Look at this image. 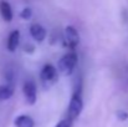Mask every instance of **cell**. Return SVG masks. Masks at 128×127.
<instances>
[{"label": "cell", "instance_id": "cell-14", "mask_svg": "<svg viewBox=\"0 0 128 127\" xmlns=\"http://www.w3.org/2000/svg\"><path fill=\"white\" fill-rule=\"evenodd\" d=\"M24 50H25V52H28V54H34L35 46L31 45V44H25V45H24Z\"/></svg>", "mask_w": 128, "mask_h": 127}, {"label": "cell", "instance_id": "cell-4", "mask_svg": "<svg viewBox=\"0 0 128 127\" xmlns=\"http://www.w3.org/2000/svg\"><path fill=\"white\" fill-rule=\"evenodd\" d=\"M22 92L25 96V100L29 105H34L38 100V88H36V84L31 80L26 81L24 86H22Z\"/></svg>", "mask_w": 128, "mask_h": 127}, {"label": "cell", "instance_id": "cell-11", "mask_svg": "<svg viewBox=\"0 0 128 127\" xmlns=\"http://www.w3.org/2000/svg\"><path fill=\"white\" fill-rule=\"evenodd\" d=\"M32 16V11L30 8H25L21 13H20V18L22 20H30V18Z\"/></svg>", "mask_w": 128, "mask_h": 127}, {"label": "cell", "instance_id": "cell-9", "mask_svg": "<svg viewBox=\"0 0 128 127\" xmlns=\"http://www.w3.org/2000/svg\"><path fill=\"white\" fill-rule=\"evenodd\" d=\"M19 42H20V33L18 30H14L12 33H10L9 39H8V49H9V51L14 52L18 49Z\"/></svg>", "mask_w": 128, "mask_h": 127}, {"label": "cell", "instance_id": "cell-3", "mask_svg": "<svg viewBox=\"0 0 128 127\" xmlns=\"http://www.w3.org/2000/svg\"><path fill=\"white\" fill-rule=\"evenodd\" d=\"M40 77H41V81H42L46 87H50L54 84L57 82L58 80V74H57V70L50 65V64H46L41 70V74H40Z\"/></svg>", "mask_w": 128, "mask_h": 127}, {"label": "cell", "instance_id": "cell-10", "mask_svg": "<svg viewBox=\"0 0 128 127\" xmlns=\"http://www.w3.org/2000/svg\"><path fill=\"white\" fill-rule=\"evenodd\" d=\"M12 95H14V86L12 85H0V101H6Z\"/></svg>", "mask_w": 128, "mask_h": 127}, {"label": "cell", "instance_id": "cell-5", "mask_svg": "<svg viewBox=\"0 0 128 127\" xmlns=\"http://www.w3.org/2000/svg\"><path fill=\"white\" fill-rule=\"evenodd\" d=\"M65 36H66V41L68 44V46L72 50L80 42V35H78L77 30L74 26H66V29H65Z\"/></svg>", "mask_w": 128, "mask_h": 127}, {"label": "cell", "instance_id": "cell-8", "mask_svg": "<svg viewBox=\"0 0 128 127\" xmlns=\"http://www.w3.org/2000/svg\"><path fill=\"white\" fill-rule=\"evenodd\" d=\"M15 127H35V122L34 120L28 116V115H20L15 118L14 121Z\"/></svg>", "mask_w": 128, "mask_h": 127}, {"label": "cell", "instance_id": "cell-6", "mask_svg": "<svg viewBox=\"0 0 128 127\" xmlns=\"http://www.w3.org/2000/svg\"><path fill=\"white\" fill-rule=\"evenodd\" d=\"M30 35L32 36L34 40H36L38 42H41L46 39L47 33H46V29L44 26L39 25V24H34L30 26Z\"/></svg>", "mask_w": 128, "mask_h": 127}, {"label": "cell", "instance_id": "cell-13", "mask_svg": "<svg viewBox=\"0 0 128 127\" xmlns=\"http://www.w3.org/2000/svg\"><path fill=\"white\" fill-rule=\"evenodd\" d=\"M117 118H118L120 121H126L128 118V113L126 111H118V112H117Z\"/></svg>", "mask_w": 128, "mask_h": 127}, {"label": "cell", "instance_id": "cell-7", "mask_svg": "<svg viewBox=\"0 0 128 127\" xmlns=\"http://www.w3.org/2000/svg\"><path fill=\"white\" fill-rule=\"evenodd\" d=\"M0 14H1L2 20H5L6 23L11 21V19H12V10H11L10 4L8 1H5V0L0 1Z\"/></svg>", "mask_w": 128, "mask_h": 127}, {"label": "cell", "instance_id": "cell-12", "mask_svg": "<svg viewBox=\"0 0 128 127\" xmlns=\"http://www.w3.org/2000/svg\"><path fill=\"white\" fill-rule=\"evenodd\" d=\"M72 126V120L70 117H66L64 120H61L55 127H71Z\"/></svg>", "mask_w": 128, "mask_h": 127}, {"label": "cell", "instance_id": "cell-2", "mask_svg": "<svg viewBox=\"0 0 128 127\" xmlns=\"http://www.w3.org/2000/svg\"><path fill=\"white\" fill-rule=\"evenodd\" d=\"M84 108V101H82V95H81V88L76 87L75 92L71 96L68 108H67V117H70L72 121L77 118Z\"/></svg>", "mask_w": 128, "mask_h": 127}, {"label": "cell", "instance_id": "cell-1", "mask_svg": "<svg viewBox=\"0 0 128 127\" xmlns=\"http://www.w3.org/2000/svg\"><path fill=\"white\" fill-rule=\"evenodd\" d=\"M77 62H78L77 54H76L75 51H70V52L65 54V55L60 59V61H58V64H57L58 71H60L64 76H70V75L74 72V70L76 69Z\"/></svg>", "mask_w": 128, "mask_h": 127}]
</instances>
